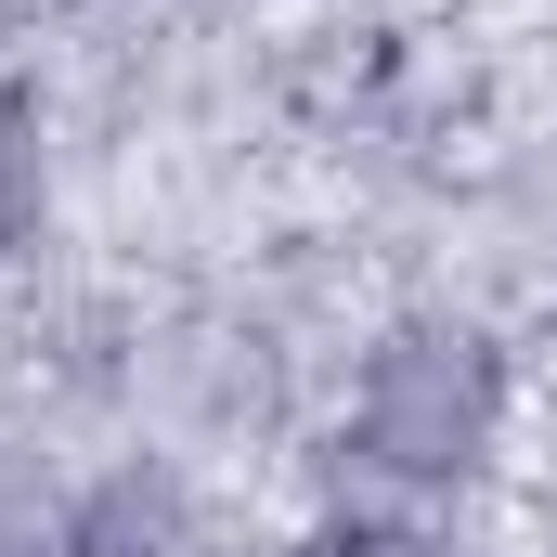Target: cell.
<instances>
[{
	"mask_svg": "<svg viewBox=\"0 0 557 557\" xmlns=\"http://www.w3.org/2000/svg\"><path fill=\"white\" fill-rule=\"evenodd\" d=\"M311 557H454V532L441 519H376V532H324Z\"/></svg>",
	"mask_w": 557,
	"mask_h": 557,
	"instance_id": "2",
	"label": "cell"
},
{
	"mask_svg": "<svg viewBox=\"0 0 557 557\" xmlns=\"http://www.w3.org/2000/svg\"><path fill=\"white\" fill-rule=\"evenodd\" d=\"M39 247H52V156L26 104H0V273H26Z\"/></svg>",
	"mask_w": 557,
	"mask_h": 557,
	"instance_id": "1",
	"label": "cell"
}]
</instances>
